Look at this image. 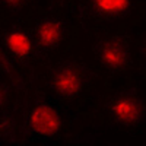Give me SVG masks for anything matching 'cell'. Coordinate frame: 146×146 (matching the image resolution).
<instances>
[{
    "label": "cell",
    "mask_w": 146,
    "mask_h": 146,
    "mask_svg": "<svg viewBox=\"0 0 146 146\" xmlns=\"http://www.w3.org/2000/svg\"><path fill=\"white\" fill-rule=\"evenodd\" d=\"M86 85V70L75 63H66L57 67L51 76V88L63 98L79 95Z\"/></svg>",
    "instance_id": "cell-1"
},
{
    "label": "cell",
    "mask_w": 146,
    "mask_h": 146,
    "mask_svg": "<svg viewBox=\"0 0 146 146\" xmlns=\"http://www.w3.org/2000/svg\"><path fill=\"white\" fill-rule=\"evenodd\" d=\"M95 56L98 62L110 70H123L130 60L129 45L120 36L100 41L95 45Z\"/></svg>",
    "instance_id": "cell-2"
},
{
    "label": "cell",
    "mask_w": 146,
    "mask_h": 146,
    "mask_svg": "<svg viewBox=\"0 0 146 146\" xmlns=\"http://www.w3.org/2000/svg\"><path fill=\"white\" fill-rule=\"evenodd\" d=\"M110 114L120 124H136L143 117V102L136 95H118L110 104Z\"/></svg>",
    "instance_id": "cell-3"
},
{
    "label": "cell",
    "mask_w": 146,
    "mask_h": 146,
    "mask_svg": "<svg viewBox=\"0 0 146 146\" xmlns=\"http://www.w3.org/2000/svg\"><path fill=\"white\" fill-rule=\"evenodd\" d=\"M29 127L42 137H51L62 127V118L57 110L48 104H40L29 114Z\"/></svg>",
    "instance_id": "cell-4"
},
{
    "label": "cell",
    "mask_w": 146,
    "mask_h": 146,
    "mask_svg": "<svg viewBox=\"0 0 146 146\" xmlns=\"http://www.w3.org/2000/svg\"><path fill=\"white\" fill-rule=\"evenodd\" d=\"M34 36L40 45L45 48H53L63 40L64 25L58 19H44L35 27Z\"/></svg>",
    "instance_id": "cell-5"
},
{
    "label": "cell",
    "mask_w": 146,
    "mask_h": 146,
    "mask_svg": "<svg viewBox=\"0 0 146 146\" xmlns=\"http://www.w3.org/2000/svg\"><path fill=\"white\" fill-rule=\"evenodd\" d=\"M133 0H89L92 13L101 18H117L131 9Z\"/></svg>",
    "instance_id": "cell-6"
},
{
    "label": "cell",
    "mask_w": 146,
    "mask_h": 146,
    "mask_svg": "<svg viewBox=\"0 0 146 146\" xmlns=\"http://www.w3.org/2000/svg\"><path fill=\"white\" fill-rule=\"evenodd\" d=\"M5 44L7 47V50L15 57H19V58H27L32 51V42L27 36V34L16 29L10 31L5 35Z\"/></svg>",
    "instance_id": "cell-7"
},
{
    "label": "cell",
    "mask_w": 146,
    "mask_h": 146,
    "mask_svg": "<svg viewBox=\"0 0 146 146\" xmlns=\"http://www.w3.org/2000/svg\"><path fill=\"white\" fill-rule=\"evenodd\" d=\"M2 2L6 6H9V7H21L23 3L27 2V0H2Z\"/></svg>",
    "instance_id": "cell-8"
}]
</instances>
